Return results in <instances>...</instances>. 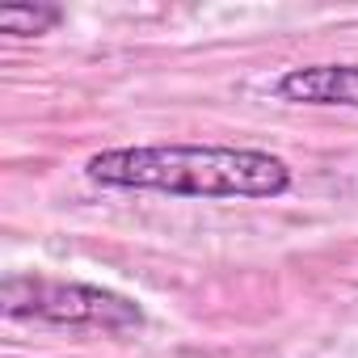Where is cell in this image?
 I'll return each mask as SVG.
<instances>
[{"label":"cell","instance_id":"3","mask_svg":"<svg viewBox=\"0 0 358 358\" xmlns=\"http://www.w3.org/2000/svg\"><path fill=\"white\" fill-rule=\"evenodd\" d=\"M274 97L291 101V106H345V110H358V64L287 68L274 80Z\"/></svg>","mask_w":358,"mask_h":358},{"label":"cell","instance_id":"4","mask_svg":"<svg viewBox=\"0 0 358 358\" xmlns=\"http://www.w3.org/2000/svg\"><path fill=\"white\" fill-rule=\"evenodd\" d=\"M59 22H64V9L59 5H5V9H0V30L17 34V38L51 34Z\"/></svg>","mask_w":358,"mask_h":358},{"label":"cell","instance_id":"1","mask_svg":"<svg viewBox=\"0 0 358 358\" xmlns=\"http://www.w3.org/2000/svg\"><path fill=\"white\" fill-rule=\"evenodd\" d=\"M85 177L106 190H152L173 199H282L291 164L266 148L232 143H139L85 160Z\"/></svg>","mask_w":358,"mask_h":358},{"label":"cell","instance_id":"2","mask_svg":"<svg viewBox=\"0 0 358 358\" xmlns=\"http://www.w3.org/2000/svg\"><path fill=\"white\" fill-rule=\"evenodd\" d=\"M0 312L9 320H43L59 329H101V333L143 329V308L135 299L97 282L47 278V274H5Z\"/></svg>","mask_w":358,"mask_h":358}]
</instances>
